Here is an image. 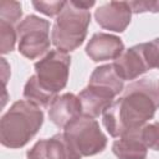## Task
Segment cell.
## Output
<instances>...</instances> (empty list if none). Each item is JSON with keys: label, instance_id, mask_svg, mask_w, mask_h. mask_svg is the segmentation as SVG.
<instances>
[{"label": "cell", "instance_id": "1", "mask_svg": "<svg viewBox=\"0 0 159 159\" xmlns=\"http://www.w3.org/2000/svg\"><path fill=\"white\" fill-rule=\"evenodd\" d=\"M159 107V82L150 78L135 81L124 94L103 112V123L113 137L143 128Z\"/></svg>", "mask_w": 159, "mask_h": 159}, {"label": "cell", "instance_id": "2", "mask_svg": "<svg viewBox=\"0 0 159 159\" xmlns=\"http://www.w3.org/2000/svg\"><path fill=\"white\" fill-rule=\"evenodd\" d=\"M41 109L25 101L15 102L4 114L0 124V139L2 145L19 148L25 145L42 124Z\"/></svg>", "mask_w": 159, "mask_h": 159}, {"label": "cell", "instance_id": "3", "mask_svg": "<svg viewBox=\"0 0 159 159\" xmlns=\"http://www.w3.org/2000/svg\"><path fill=\"white\" fill-rule=\"evenodd\" d=\"M94 2H66L53 29L52 42L61 52L75 50L86 37L91 15L87 11Z\"/></svg>", "mask_w": 159, "mask_h": 159}, {"label": "cell", "instance_id": "4", "mask_svg": "<svg viewBox=\"0 0 159 159\" xmlns=\"http://www.w3.org/2000/svg\"><path fill=\"white\" fill-rule=\"evenodd\" d=\"M123 88V82L116 73L112 65L96 68L88 87L80 93L82 113L86 117L94 118L104 112L111 104L116 94Z\"/></svg>", "mask_w": 159, "mask_h": 159}, {"label": "cell", "instance_id": "5", "mask_svg": "<svg viewBox=\"0 0 159 159\" xmlns=\"http://www.w3.org/2000/svg\"><path fill=\"white\" fill-rule=\"evenodd\" d=\"M65 137L71 147L82 155H93L106 147V137L97 122L89 117H78L65 127Z\"/></svg>", "mask_w": 159, "mask_h": 159}, {"label": "cell", "instance_id": "6", "mask_svg": "<svg viewBox=\"0 0 159 159\" xmlns=\"http://www.w3.org/2000/svg\"><path fill=\"white\" fill-rule=\"evenodd\" d=\"M70 57L61 51H51L42 60L36 62V80L47 92L55 94L67 82Z\"/></svg>", "mask_w": 159, "mask_h": 159}, {"label": "cell", "instance_id": "7", "mask_svg": "<svg viewBox=\"0 0 159 159\" xmlns=\"http://www.w3.org/2000/svg\"><path fill=\"white\" fill-rule=\"evenodd\" d=\"M19 37V51L29 57L36 58L43 53L48 46V22L34 15L27 16L16 29Z\"/></svg>", "mask_w": 159, "mask_h": 159}, {"label": "cell", "instance_id": "8", "mask_svg": "<svg viewBox=\"0 0 159 159\" xmlns=\"http://www.w3.org/2000/svg\"><path fill=\"white\" fill-rule=\"evenodd\" d=\"M82 112L80 97L67 93L61 97H55L50 103L48 116L51 120L58 127H66L72 120L78 118Z\"/></svg>", "mask_w": 159, "mask_h": 159}, {"label": "cell", "instance_id": "9", "mask_svg": "<svg viewBox=\"0 0 159 159\" xmlns=\"http://www.w3.org/2000/svg\"><path fill=\"white\" fill-rule=\"evenodd\" d=\"M97 22L113 31H123L130 20V7L128 2H109L96 11Z\"/></svg>", "mask_w": 159, "mask_h": 159}, {"label": "cell", "instance_id": "10", "mask_svg": "<svg viewBox=\"0 0 159 159\" xmlns=\"http://www.w3.org/2000/svg\"><path fill=\"white\" fill-rule=\"evenodd\" d=\"M113 68L122 81L123 80H133L137 76H139L140 73L149 70L143 58L139 45L129 48L127 52H124L122 56H119L116 60V62L113 63Z\"/></svg>", "mask_w": 159, "mask_h": 159}, {"label": "cell", "instance_id": "11", "mask_svg": "<svg viewBox=\"0 0 159 159\" xmlns=\"http://www.w3.org/2000/svg\"><path fill=\"white\" fill-rule=\"evenodd\" d=\"M123 43L116 36L107 34H96L87 46V55L93 61H104L108 58H118L122 53Z\"/></svg>", "mask_w": 159, "mask_h": 159}, {"label": "cell", "instance_id": "12", "mask_svg": "<svg viewBox=\"0 0 159 159\" xmlns=\"http://www.w3.org/2000/svg\"><path fill=\"white\" fill-rule=\"evenodd\" d=\"M140 129L128 132L114 142L113 152L119 159H144L147 155V145L144 144Z\"/></svg>", "mask_w": 159, "mask_h": 159}, {"label": "cell", "instance_id": "13", "mask_svg": "<svg viewBox=\"0 0 159 159\" xmlns=\"http://www.w3.org/2000/svg\"><path fill=\"white\" fill-rule=\"evenodd\" d=\"M47 159H81L82 157L71 147L63 133L46 140Z\"/></svg>", "mask_w": 159, "mask_h": 159}, {"label": "cell", "instance_id": "14", "mask_svg": "<svg viewBox=\"0 0 159 159\" xmlns=\"http://www.w3.org/2000/svg\"><path fill=\"white\" fill-rule=\"evenodd\" d=\"M24 96L29 102H31L36 106H47L55 98L52 93L45 91L39 84L35 76L29 78V81L25 86V89H24Z\"/></svg>", "mask_w": 159, "mask_h": 159}, {"label": "cell", "instance_id": "15", "mask_svg": "<svg viewBox=\"0 0 159 159\" xmlns=\"http://www.w3.org/2000/svg\"><path fill=\"white\" fill-rule=\"evenodd\" d=\"M139 46L148 68H152V67L159 68V39H155L150 42H147Z\"/></svg>", "mask_w": 159, "mask_h": 159}, {"label": "cell", "instance_id": "16", "mask_svg": "<svg viewBox=\"0 0 159 159\" xmlns=\"http://www.w3.org/2000/svg\"><path fill=\"white\" fill-rule=\"evenodd\" d=\"M0 16L1 21H6L12 25L21 16V5L16 1H1Z\"/></svg>", "mask_w": 159, "mask_h": 159}, {"label": "cell", "instance_id": "17", "mask_svg": "<svg viewBox=\"0 0 159 159\" xmlns=\"http://www.w3.org/2000/svg\"><path fill=\"white\" fill-rule=\"evenodd\" d=\"M0 39H1V52L6 53L14 48V43L16 40V34L12 29V25L1 21L0 22Z\"/></svg>", "mask_w": 159, "mask_h": 159}, {"label": "cell", "instance_id": "18", "mask_svg": "<svg viewBox=\"0 0 159 159\" xmlns=\"http://www.w3.org/2000/svg\"><path fill=\"white\" fill-rule=\"evenodd\" d=\"M142 139L148 148L159 150V123L148 124L140 130Z\"/></svg>", "mask_w": 159, "mask_h": 159}, {"label": "cell", "instance_id": "19", "mask_svg": "<svg viewBox=\"0 0 159 159\" xmlns=\"http://www.w3.org/2000/svg\"><path fill=\"white\" fill-rule=\"evenodd\" d=\"M32 5L41 12L53 16L56 14H60L62 11V9L65 7L66 2H45V1H34Z\"/></svg>", "mask_w": 159, "mask_h": 159}, {"label": "cell", "instance_id": "20", "mask_svg": "<svg viewBox=\"0 0 159 159\" xmlns=\"http://www.w3.org/2000/svg\"><path fill=\"white\" fill-rule=\"evenodd\" d=\"M27 159H47L46 157V140H40L27 153Z\"/></svg>", "mask_w": 159, "mask_h": 159}, {"label": "cell", "instance_id": "21", "mask_svg": "<svg viewBox=\"0 0 159 159\" xmlns=\"http://www.w3.org/2000/svg\"><path fill=\"white\" fill-rule=\"evenodd\" d=\"M128 5L134 12L159 11V2H128Z\"/></svg>", "mask_w": 159, "mask_h": 159}]
</instances>
